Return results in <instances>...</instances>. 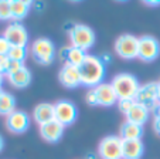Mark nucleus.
<instances>
[{
  "label": "nucleus",
  "instance_id": "obj_1",
  "mask_svg": "<svg viewBox=\"0 0 160 159\" xmlns=\"http://www.w3.org/2000/svg\"><path fill=\"white\" fill-rule=\"evenodd\" d=\"M81 75V84L88 88H95L103 82L106 74V67L101 57L88 54L84 63L78 67Z\"/></svg>",
  "mask_w": 160,
  "mask_h": 159
},
{
  "label": "nucleus",
  "instance_id": "obj_2",
  "mask_svg": "<svg viewBox=\"0 0 160 159\" xmlns=\"http://www.w3.org/2000/svg\"><path fill=\"white\" fill-rule=\"evenodd\" d=\"M111 85L113 87L118 99H135L140 84L138 78L129 72H121L112 78Z\"/></svg>",
  "mask_w": 160,
  "mask_h": 159
},
{
  "label": "nucleus",
  "instance_id": "obj_3",
  "mask_svg": "<svg viewBox=\"0 0 160 159\" xmlns=\"http://www.w3.org/2000/svg\"><path fill=\"white\" fill-rule=\"evenodd\" d=\"M70 37V45L87 51L95 44V33L87 24L77 23L72 24L68 30Z\"/></svg>",
  "mask_w": 160,
  "mask_h": 159
},
{
  "label": "nucleus",
  "instance_id": "obj_4",
  "mask_svg": "<svg viewBox=\"0 0 160 159\" xmlns=\"http://www.w3.org/2000/svg\"><path fill=\"white\" fill-rule=\"evenodd\" d=\"M30 51L33 60L41 66H50L55 58V45L47 37H40V39L34 40Z\"/></svg>",
  "mask_w": 160,
  "mask_h": 159
},
{
  "label": "nucleus",
  "instance_id": "obj_5",
  "mask_svg": "<svg viewBox=\"0 0 160 159\" xmlns=\"http://www.w3.org/2000/svg\"><path fill=\"white\" fill-rule=\"evenodd\" d=\"M123 139L119 135H108L101 139L98 145V155L101 159H122Z\"/></svg>",
  "mask_w": 160,
  "mask_h": 159
},
{
  "label": "nucleus",
  "instance_id": "obj_6",
  "mask_svg": "<svg viewBox=\"0 0 160 159\" xmlns=\"http://www.w3.org/2000/svg\"><path fill=\"white\" fill-rule=\"evenodd\" d=\"M115 53L123 60H133L138 57V48H139V37L133 34H122L115 41Z\"/></svg>",
  "mask_w": 160,
  "mask_h": 159
},
{
  "label": "nucleus",
  "instance_id": "obj_7",
  "mask_svg": "<svg viewBox=\"0 0 160 159\" xmlns=\"http://www.w3.org/2000/svg\"><path fill=\"white\" fill-rule=\"evenodd\" d=\"M160 54V43L153 36L139 37V48H138V58L145 63H152Z\"/></svg>",
  "mask_w": 160,
  "mask_h": 159
},
{
  "label": "nucleus",
  "instance_id": "obj_8",
  "mask_svg": "<svg viewBox=\"0 0 160 159\" xmlns=\"http://www.w3.org/2000/svg\"><path fill=\"white\" fill-rule=\"evenodd\" d=\"M54 111H55V121L62 124L64 126L72 125L78 118V108L72 101L68 99H61L54 104Z\"/></svg>",
  "mask_w": 160,
  "mask_h": 159
},
{
  "label": "nucleus",
  "instance_id": "obj_9",
  "mask_svg": "<svg viewBox=\"0 0 160 159\" xmlns=\"http://www.w3.org/2000/svg\"><path fill=\"white\" fill-rule=\"evenodd\" d=\"M30 115L24 111H18L16 109L14 112H12L10 115L6 117V128L7 131H10L12 134L16 135H20V134H24L28 128H30Z\"/></svg>",
  "mask_w": 160,
  "mask_h": 159
},
{
  "label": "nucleus",
  "instance_id": "obj_10",
  "mask_svg": "<svg viewBox=\"0 0 160 159\" xmlns=\"http://www.w3.org/2000/svg\"><path fill=\"white\" fill-rule=\"evenodd\" d=\"M3 36L12 45L27 47V44H28L27 29H26L20 21H13V23H10L6 27V30H4Z\"/></svg>",
  "mask_w": 160,
  "mask_h": 159
},
{
  "label": "nucleus",
  "instance_id": "obj_11",
  "mask_svg": "<svg viewBox=\"0 0 160 159\" xmlns=\"http://www.w3.org/2000/svg\"><path fill=\"white\" fill-rule=\"evenodd\" d=\"M135 101L138 104L145 105L146 108H149L152 112V109L159 104V101H157V82L152 81V82H146V84L140 85Z\"/></svg>",
  "mask_w": 160,
  "mask_h": 159
},
{
  "label": "nucleus",
  "instance_id": "obj_12",
  "mask_svg": "<svg viewBox=\"0 0 160 159\" xmlns=\"http://www.w3.org/2000/svg\"><path fill=\"white\" fill-rule=\"evenodd\" d=\"M58 80H60L61 85L68 88V90H75L79 85H82L78 67L67 63H64V66L61 67L60 72H58Z\"/></svg>",
  "mask_w": 160,
  "mask_h": 159
},
{
  "label": "nucleus",
  "instance_id": "obj_13",
  "mask_svg": "<svg viewBox=\"0 0 160 159\" xmlns=\"http://www.w3.org/2000/svg\"><path fill=\"white\" fill-rule=\"evenodd\" d=\"M64 129L65 126L62 124H60L58 121L52 119L47 124H42L40 125V135L44 139L45 142H50V144H55L58 142L64 135Z\"/></svg>",
  "mask_w": 160,
  "mask_h": 159
},
{
  "label": "nucleus",
  "instance_id": "obj_14",
  "mask_svg": "<svg viewBox=\"0 0 160 159\" xmlns=\"http://www.w3.org/2000/svg\"><path fill=\"white\" fill-rule=\"evenodd\" d=\"M95 94H97L98 99V107H112V105L118 104V97L113 90V87L111 85V82H102L98 87L94 88Z\"/></svg>",
  "mask_w": 160,
  "mask_h": 159
},
{
  "label": "nucleus",
  "instance_id": "obj_15",
  "mask_svg": "<svg viewBox=\"0 0 160 159\" xmlns=\"http://www.w3.org/2000/svg\"><path fill=\"white\" fill-rule=\"evenodd\" d=\"M88 53L81 48L72 47V45H65V47L60 48V58L64 60L67 64H71V66L79 67L84 60L87 58Z\"/></svg>",
  "mask_w": 160,
  "mask_h": 159
},
{
  "label": "nucleus",
  "instance_id": "obj_16",
  "mask_svg": "<svg viewBox=\"0 0 160 159\" xmlns=\"http://www.w3.org/2000/svg\"><path fill=\"white\" fill-rule=\"evenodd\" d=\"M33 118L38 125L47 124L50 121L55 119V111H54V104L50 102H40L34 107Z\"/></svg>",
  "mask_w": 160,
  "mask_h": 159
},
{
  "label": "nucleus",
  "instance_id": "obj_17",
  "mask_svg": "<svg viewBox=\"0 0 160 159\" xmlns=\"http://www.w3.org/2000/svg\"><path fill=\"white\" fill-rule=\"evenodd\" d=\"M149 117H150V109L146 108L145 105L142 104H138V102H135V105L130 108V111L125 115L128 122L136 124V125H140V126H143L148 122Z\"/></svg>",
  "mask_w": 160,
  "mask_h": 159
},
{
  "label": "nucleus",
  "instance_id": "obj_18",
  "mask_svg": "<svg viewBox=\"0 0 160 159\" xmlns=\"http://www.w3.org/2000/svg\"><path fill=\"white\" fill-rule=\"evenodd\" d=\"M145 153V145L142 139L123 141L122 146V159H140Z\"/></svg>",
  "mask_w": 160,
  "mask_h": 159
},
{
  "label": "nucleus",
  "instance_id": "obj_19",
  "mask_svg": "<svg viewBox=\"0 0 160 159\" xmlns=\"http://www.w3.org/2000/svg\"><path fill=\"white\" fill-rule=\"evenodd\" d=\"M31 78H33V75H31V71L27 67H23L21 70H18L17 72H14L12 75H7L10 85H13L14 88H18V90L28 87L31 84Z\"/></svg>",
  "mask_w": 160,
  "mask_h": 159
},
{
  "label": "nucleus",
  "instance_id": "obj_20",
  "mask_svg": "<svg viewBox=\"0 0 160 159\" xmlns=\"http://www.w3.org/2000/svg\"><path fill=\"white\" fill-rule=\"evenodd\" d=\"M119 136L123 141H133V139H142L143 136V126L125 121L119 129Z\"/></svg>",
  "mask_w": 160,
  "mask_h": 159
},
{
  "label": "nucleus",
  "instance_id": "obj_21",
  "mask_svg": "<svg viewBox=\"0 0 160 159\" xmlns=\"http://www.w3.org/2000/svg\"><path fill=\"white\" fill-rule=\"evenodd\" d=\"M10 2H12V20L14 21L23 20L33 6V2L28 0H10Z\"/></svg>",
  "mask_w": 160,
  "mask_h": 159
},
{
  "label": "nucleus",
  "instance_id": "obj_22",
  "mask_svg": "<svg viewBox=\"0 0 160 159\" xmlns=\"http://www.w3.org/2000/svg\"><path fill=\"white\" fill-rule=\"evenodd\" d=\"M16 111V98L10 93L4 91L3 97L0 99V115H10L12 112Z\"/></svg>",
  "mask_w": 160,
  "mask_h": 159
},
{
  "label": "nucleus",
  "instance_id": "obj_23",
  "mask_svg": "<svg viewBox=\"0 0 160 159\" xmlns=\"http://www.w3.org/2000/svg\"><path fill=\"white\" fill-rule=\"evenodd\" d=\"M28 50L27 47H21V45H12L7 57L13 61H18V63H24V60L27 58Z\"/></svg>",
  "mask_w": 160,
  "mask_h": 159
},
{
  "label": "nucleus",
  "instance_id": "obj_24",
  "mask_svg": "<svg viewBox=\"0 0 160 159\" xmlns=\"http://www.w3.org/2000/svg\"><path fill=\"white\" fill-rule=\"evenodd\" d=\"M0 20H12V2L0 0Z\"/></svg>",
  "mask_w": 160,
  "mask_h": 159
},
{
  "label": "nucleus",
  "instance_id": "obj_25",
  "mask_svg": "<svg viewBox=\"0 0 160 159\" xmlns=\"http://www.w3.org/2000/svg\"><path fill=\"white\" fill-rule=\"evenodd\" d=\"M135 99H118V109L123 115H126L130 111V108L135 105Z\"/></svg>",
  "mask_w": 160,
  "mask_h": 159
},
{
  "label": "nucleus",
  "instance_id": "obj_26",
  "mask_svg": "<svg viewBox=\"0 0 160 159\" xmlns=\"http://www.w3.org/2000/svg\"><path fill=\"white\" fill-rule=\"evenodd\" d=\"M85 101H87V104L91 105V107H98V99H97V94H95L94 88H91V90L87 93Z\"/></svg>",
  "mask_w": 160,
  "mask_h": 159
},
{
  "label": "nucleus",
  "instance_id": "obj_27",
  "mask_svg": "<svg viewBox=\"0 0 160 159\" xmlns=\"http://www.w3.org/2000/svg\"><path fill=\"white\" fill-rule=\"evenodd\" d=\"M23 67H24V64H23V63H18V61H13V60H10V63H9V68H7V72H6V77H7V75L14 74V72H17L18 70H21Z\"/></svg>",
  "mask_w": 160,
  "mask_h": 159
},
{
  "label": "nucleus",
  "instance_id": "obj_28",
  "mask_svg": "<svg viewBox=\"0 0 160 159\" xmlns=\"http://www.w3.org/2000/svg\"><path fill=\"white\" fill-rule=\"evenodd\" d=\"M10 48H12V44L4 39V36H0V56H7Z\"/></svg>",
  "mask_w": 160,
  "mask_h": 159
},
{
  "label": "nucleus",
  "instance_id": "obj_29",
  "mask_svg": "<svg viewBox=\"0 0 160 159\" xmlns=\"http://www.w3.org/2000/svg\"><path fill=\"white\" fill-rule=\"evenodd\" d=\"M9 63H10V58L7 56H0V74L6 75L7 68H9Z\"/></svg>",
  "mask_w": 160,
  "mask_h": 159
},
{
  "label": "nucleus",
  "instance_id": "obj_30",
  "mask_svg": "<svg viewBox=\"0 0 160 159\" xmlns=\"http://www.w3.org/2000/svg\"><path fill=\"white\" fill-rule=\"evenodd\" d=\"M153 129H154V132H156L157 135L160 136V118H154V121H153Z\"/></svg>",
  "mask_w": 160,
  "mask_h": 159
},
{
  "label": "nucleus",
  "instance_id": "obj_31",
  "mask_svg": "<svg viewBox=\"0 0 160 159\" xmlns=\"http://www.w3.org/2000/svg\"><path fill=\"white\" fill-rule=\"evenodd\" d=\"M143 4H146V6H150V7H159L160 6V0H146V2H143Z\"/></svg>",
  "mask_w": 160,
  "mask_h": 159
},
{
  "label": "nucleus",
  "instance_id": "obj_32",
  "mask_svg": "<svg viewBox=\"0 0 160 159\" xmlns=\"http://www.w3.org/2000/svg\"><path fill=\"white\" fill-rule=\"evenodd\" d=\"M152 112H153V115H154V118H160V102L154 107L153 109H152Z\"/></svg>",
  "mask_w": 160,
  "mask_h": 159
},
{
  "label": "nucleus",
  "instance_id": "obj_33",
  "mask_svg": "<svg viewBox=\"0 0 160 159\" xmlns=\"http://www.w3.org/2000/svg\"><path fill=\"white\" fill-rule=\"evenodd\" d=\"M101 60H102L103 64H105V63H109V61H111V57H109V54H103L102 57H101Z\"/></svg>",
  "mask_w": 160,
  "mask_h": 159
},
{
  "label": "nucleus",
  "instance_id": "obj_34",
  "mask_svg": "<svg viewBox=\"0 0 160 159\" xmlns=\"http://www.w3.org/2000/svg\"><path fill=\"white\" fill-rule=\"evenodd\" d=\"M3 148H4V139H3V136L0 135V152L3 151Z\"/></svg>",
  "mask_w": 160,
  "mask_h": 159
},
{
  "label": "nucleus",
  "instance_id": "obj_35",
  "mask_svg": "<svg viewBox=\"0 0 160 159\" xmlns=\"http://www.w3.org/2000/svg\"><path fill=\"white\" fill-rule=\"evenodd\" d=\"M157 101L160 102V81L157 82Z\"/></svg>",
  "mask_w": 160,
  "mask_h": 159
},
{
  "label": "nucleus",
  "instance_id": "obj_36",
  "mask_svg": "<svg viewBox=\"0 0 160 159\" xmlns=\"http://www.w3.org/2000/svg\"><path fill=\"white\" fill-rule=\"evenodd\" d=\"M3 81H4V75L0 74V88H2V85H3Z\"/></svg>",
  "mask_w": 160,
  "mask_h": 159
},
{
  "label": "nucleus",
  "instance_id": "obj_37",
  "mask_svg": "<svg viewBox=\"0 0 160 159\" xmlns=\"http://www.w3.org/2000/svg\"><path fill=\"white\" fill-rule=\"evenodd\" d=\"M3 94H4V91L0 88V99H2V97H3Z\"/></svg>",
  "mask_w": 160,
  "mask_h": 159
},
{
  "label": "nucleus",
  "instance_id": "obj_38",
  "mask_svg": "<svg viewBox=\"0 0 160 159\" xmlns=\"http://www.w3.org/2000/svg\"><path fill=\"white\" fill-rule=\"evenodd\" d=\"M88 159H95V155H89L88 156Z\"/></svg>",
  "mask_w": 160,
  "mask_h": 159
}]
</instances>
